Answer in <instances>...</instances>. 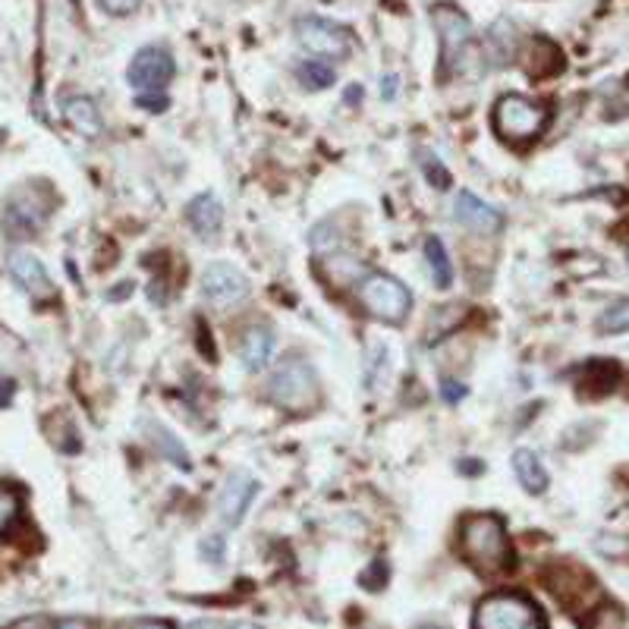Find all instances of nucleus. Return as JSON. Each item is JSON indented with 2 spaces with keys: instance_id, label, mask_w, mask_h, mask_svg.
I'll return each mask as SVG.
<instances>
[{
  "instance_id": "obj_1",
  "label": "nucleus",
  "mask_w": 629,
  "mask_h": 629,
  "mask_svg": "<svg viewBox=\"0 0 629 629\" xmlns=\"http://www.w3.org/2000/svg\"><path fill=\"white\" fill-rule=\"evenodd\" d=\"M460 554L479 573H503L513 564L507 525L494 513H472L460 523Z\"/></svg>"
},
{
  "instance_id": "obj_2",
  "label": "nucleus",
  "mask_w": 629,
  "mask_h": 629,
  "mask_svg": "<svg viewBox=\"0 0 629 629\" xmlns=\"http://www.w3.org/2000/svg\"><path fill=\"white\" fill-rule=\"evenodd\" d=\"M476 629H545L542 610L520 591H494L476 605Z\"/></svg>"
},
{
  "instance_id": "obj_3",
  "label": "nucleus",
  "mask_w": 629,
  "mask_h": 629,
  "mask_svg": "<svg viewBox=\"0 0 629 629\" xmlns=\"http://www.w3.org/2000/svg\"><path fill=\"white\" fill-rule=\"evenodd\" d=\"M551 124V110L525 95H503L494 105V132L507 142H532Z\"/></svg>"
},
{
  "instance_id": "obj_4",
  "label": "nucleus",
  "mask_w": 629,
  "mask_h": 629,
  "mask_svg": "<svg viewBox=\"0 0 629 629\" xmlns=\"http://www.w3.org/2000/svg\"><path fill=\"white\" fill-rule=\"evenodd\" d=\"M51 209H54V195L47 192L39 183H29V186H20L7 202H3V233L10 239H29L35 233L42 231L51 217Z\"/></svg>"
},
{
  "instance_id": "obj_5",
  "label": "nucleus",
  "mask_w": 629,
  "mask_h": 629,
  "mask_svg": "<svg viewBox=\"0 0 629 629\" xmlns=\"http://www.w3.org/2000/svg\"><path fill=\"white\" fill-rule=\"evenodd\" d=\"M356 296L365 312L375 314L377 321H387V324H399L413 309V294L394 274H365L356 284Z\"/></svg>"
},
{
  "instance_id": "obj_6",
  "label": "nucleus",
  "mask_w": 629,
  "mask_h": 629,
  "mask_svg": "<svg viewBox=\"0 0 629 629\" xmlns=\"http://www.w3.org/2000/svg\"><path fill=\"white\" fill-rule=\"evenodd\" d=\"M268 397L287 413H306L318 399V377L312 365L299 356L284 359L268 381Z\"/></svg>"
},
{
  "instance_id": "obj_7",
  "label": "nucleus",
  "mask_w": 629,
  "mask_h": 629,
  "mask_svg": "<svg viewBox=\"0 0 629 629\" xmlns=\"http://www.w3.org/2000/svg\"><path fill=\"white\" fill-rule=\"evenodd\" d=\"M431 22H435V32L440 35V63H444V73L450 70H460L469 51H472V22L466 13H460L457 7L450 3H438L431 10Z\"/></svg>"
},
{
  "instance_id": "obj_8",
  "label": "nucleus",
  "mask_w": 629,
  "mask_h": 629,
  "mask_svg": "<svg viewBox=\"0 0 629 629\" xmlns=\"http://www.w3.org/2000/svg\"><path fill=\"white\" fill-rule=\"evenodd\" d=\"M296 42L314 57L343 61L353 51V32L347 25H340V22L321 20V17H302L296 22Z\"/></svg>"
},
{
  "instance_id": "obj_9",
  "label": "nucleus",
  "mask_w": 629,
  "mask_h": 629,
  "mask_svg": "<svg viewBox=\"0 0 629 629\" xmlns=\"http://www.w3.org/2000/svg\"><path fill=\"white\" fill-rule=\"evenodd\" d=\"M173 73H177V63L168 51L158 44H148L132 57L126 79L136 88V98H151V95H164Z\"/></svg>"
},
{
  "instance_id": "obj_10",
  "label": "nucleus",
  "mask_w": 629,
  "mask_h": 629,
  "mask_svg": "<svg viewBox=\"0 0 629 629\" xmlns=\"http://www.w3.org/2000/svg\"><path fill=\"white\" fill-rule=\"evenodd\" d=\"M202 294L211 306H233V302H243L249 296V280H246V274L227 265V262H214L202 274Z\"/></svg>"
},
{
  "instance_id": "obj_11",
  "label": "nucleus",
  "mask_w": 629,
  "mask_h": 629,
  "mask_svg": "<svg viewBox=\"0 0 629 629\" xmlns=\"http://www.w3.org/2000/svg\"><path fill=\"white\" fill-rule=\"evenodd\" d=\"M454 221L472 233H484V236H494L503 231V214L494 205L482 202L476 192L460 189L457 199H454Z\"/></svg>"
},
{
  "instance_id": "obj_12",
  "label": "nucleus",
  "mask_w": 629,
  "mask_h": 629,
  "mask_svg": "<svg viewBox=\"0 0 629 629\" xmlns=\"http://www.w3.org/2000/svg\"><path fill=\"white\" fill-rule=\"evenodd\" d=\"M7 271L17 280V287L25 290L32 299H51L54 296V284L44 271V265L25 249H13L7 255Z\"/></svg>"
},
{
  "instance_id": "obj_13",
  "label": "nucleus",
  "mask_w": 629,
  "mask_h": 629,
  "mask_svg": "<svg viewBox=\"0 0 629 629\" xmlns=\"http://www.w3.org/2000/svg\"><path fill=\"white\" fill-rule=\"evenodd\" d=\"M258 494V482L252 479L249 472H231L227 482L221 488V498H217V510H221V520L227 525H239L246 510Z\"/></svg>"
},
{
  "instance_id": "obj_14",
  "label": "nucleus",
  "mask_w": 629,
  "mask_h": 629,
  "mask_svg": "<svg viewBox=\"0 0 629 629\" xmlns=\"http://www.w3.org/2000/svg\"><path fill=\"white\" fill-rule=\"evenodd\" d=\"M523 63L525 73L532 79H547V76H554V73L564 70V54H561V47L551 42V39H532Z\"/></svg>"
},
{
  "instance_id": "obj_15",
  "label": "nucleus",
  "mask_w": 629,
  "mask_h": 629,
  "mask_svg": "<svg viewBox=\"0 0 629 629\" xmlns=\"http://www.w3.org/2000/svg\"><path fill=\"white\" fill-rule=\"evenodd\" d=\"M63 117L66 124L73 126L76 132H83L85 139H98L105 132V124H102V114H98V105L85 95H73L63 102Z\"/></svg>"
},
{
  "instance_id": "obj_16",
  "label": "nucleus",
  "mask_w": 629,
  "mask_h": 629,
  "mask_svg": "<svg viewBox=\"0 0 629 629\" xmlns=\"http://www.w3.org/2000/svg\"><path fill=\"white\" fill-rule=\"evenodd\" d=\"M186 221L199 236H214V233L224 227V209H221V202L211 192H202V195H195L186 205Z\"/></svg>"
},
{
  "instance_id": "obj_17",
  "label": "nucleus",
  "mask_w": 629,
  "mask_h": 629,
  "mask_svg": "<svg viewBox=\"0 0 629 629\" xmlns=\"http://www.w3.org/2000/svg\"><path fill=\"white\" fill-rule=\"evenodd\" d=\"M274 353V334L271 328H265V324H255L249 328L243 340H239V359H243V365L249 369V372H258V369H265L268 365V359Z\"/></svg>"
},
{
  "instance_id": "obj_18",
  "label": "nucleus",
  "mask_w": 629,
  "mask_h": 629,
  "mask_svg": "<svg viewBox=\"0 0 629 629\" xmlns=\"http://www.w3.org/2000/svg\"><path fill=\"white\" fill-rule=\"evenodd\" d=\"M513 472H516V482L523 484L529 494H545L547 484H551L545 462L532 450H516L513 454Z\"/></svg>"
},
{
  "instance_id": "obj_19",
  "label": "nucleus",
  "mask_w": 629,
  "mask_h": 629,
  "mask_svg": "<svg viewBox=\"0 0 629 629\" xmlns=\"http://www.w3.org/2000/svg\"><path fill=\"white\" fill-rule=\"evenodd\" d=\"M148 435H151V447L164 457V460H170L177 469H183V472H189L192 469V460H189L186 447H183V440L177 438L170 428H164L161 422H148L146 425Z\"/></svg>"
},
{
  "instance_id": "obj_20",
  "label": "nucleus",
  "mask_w": 629,
  "mask_h": 629,
  "mask_svg": "<svg viewBox=\"0 0 629 629\" xmlns=\"http://www.w3.org/2000/svg\"><path fill=\"white\" fill-rule=\"evenodd\" d=\"M425 262H428V271H431L435 287L438 290H450V284H454V262H450L447 246L440 243L438 236L425 239Z\"/></svg>"
},
{
  "instance_id": "obj_21",
  "label": "nucleus",
  "mask_w": 629,
  "mask_h": 629,
  "mask_svg": "<svg viewBox=\"0 0 629 629\" xmlns=\"http://www.w3.org/2000/svg\"><path fill=\"white\" fill-rule=\"evenodd\" d=\"M22 520V494L13 484L0 482V539H10Z\"/></svg>"
},
{
  "instance_id": "obj_22",
  "label": "nucleus",
  "mask_w": 629,
  "mask_h": 629,
  "mask_svg": "<svg viewBox=\"0 0 629 629\" xmlns=\"http://www.w3.org/2000/svg\"><path fill=\"white\" fill-rule=\"evenodd\" d=\"M617 377H620L617 362H588L583 391H588V394H608L610 387L617 384Z\"/></svg>"
},
{
  "instance_id": "obj_23",
  "label": "nucleus",
  "mask_w": 629,
  "mask_h": 629,
  "mask_svg": "<svg viewBox=\"0 0 629 629\" xmlns=\"http://www.w3.org/2000/svg\"><path fill=\"white\" fill-rule=\"evenodd\" d=\"M296 76H299V83L306 85V88H312V92H321V88L334 85L337 79L334 66L324 61H302L296 66Z\"/></svg>"
},
{
  "instance_id": "obj_24",
  "label": "nucleus",
  "mask_w": 629,
  "mask_h": 629,
  "mask_svg": "<svg viewBox=\"0 0 629 629\" xmlns=\"http://www.w3.org/2000/svg\"><path fill=\"white\" fill-rule=\"evenodd\" d=\"M362 381H365V387L377 394V387L387 381V347H381L375 343L372 350H369V359H365V372H362Z\"/></svg>"
},
{
  "instance_id": "obj_25",
  "label": "nucleus",
  "mask_w": 629,
  "mask_h": 629,
  "mask_svg": "<svg viewBox=\"0 0 629 629\" xmlns=\"http://www.w3.org/2000/svg\"><path fill=\"white\" fill-rule=\"evenodd\" d=\"M598 331L601 334H627L629 331V299H620L608 306L598 318Z\"/></svg>"
},
{
  "instance_id": "obj_26",
  "label": "nucleus",
  "mask_w": 629,
  "mask_h": 629,
  "mask_svg": "<svg viewBox=\"0 0 629 629\" xmlns=\"http://www.w3.org/2000/svg\"><path fill=\"white\" fill-rule=\"evenodd\" d=\"M422 173H425V180L438 189V192H447V189L454 186L450 170L444 168V164H440V158H435V154H422Z\"/></svg>"
},
{
  "instance_id": "obj_27",
  "label": "nucleus",
  "mask_w": 629,
  "mask_h": 629,
  "mask_svg": "<svg viewBox=\"0 0 629 629\" xmlns=\"http://www.w3.org/2000/svg\"><path fill=\"white\" fill-rule=\"evenodd\" d=\"M359 583L369 588V591L384 588V583H387V564H384V561H375V564L369 566V573H362V576H359Z\"/></svg>"
},
{
  "instance_id": "obj_28",
  "label": "nucleus",
  "mask_w": 629,
  "mask_h": 629,
  "mask_svg": "<svg viewBox=\"0 0 629 629\" xmlns=\"http://www.w3.org/2000/svg\"><path fill=\"white\" fill-rule=\"evenodd\" d=\"M98 7L110 17H132L142 7V0H98Z\"/></svg>"
},
{
  "instance_id": "obj_29",
  "label": "nucleus",
  "mask_w": 629,
  "mask_h": 629,
  "mask_svg": "<svg viewBox=\"0 0 629 629\" xmlns=\"http://www.w3.org/2000/svg\"><path fill=\"white\" fill-rule=\"evenodd\" d=\"M199 551H202V557H209L211 564H221L224 561V539L221 535H209V539H202Z\"/></svg>"
},
{
  "instance_id": "obj_30",
  "label": "nucleus",
  "mask_w": 629,
  "mask_h": 629,
  "mask_svg": "<svg viewBox=\"0 0 629 629\" xmlns=\"http://www.w3.org/2000/svg\"><path fill=\"white\" fill-rule=\"evenodd\" d=\"M440 397L447 399V403H460V399L466 397V384L454 381V377H444V381H440Z\"/></svg>"
},
{
  "instance_id": "obj_31",
  "label": "nucleus",
  "mask_w": 629,
  "mask_h": 629,
  "mask_svg": "<svg viewBox=\"0 0 629 629\" xmlns=\"http://www.w3.org/2000/svg\"><path fill=\"white\" fill-rule=\"evenodd\" d=\"M591 629H623V617H620V610L605 608L598 617H595V627Z\"/></svg>"
},
{
  "instance_id": "obj_32",
  "label": "nucleus",
  "mask_w": 629,
  "mask_h": 629,
  "mask_svg": "<svg viewBox=\"0 0 629 629\" xmlns=\"http://www.w3.org/2000/svg\"><path fill=\"white\" fill-rule=\"evenodd\" d=\"M10 629H57V623H51V620H44V617H25V620L13 623Z\"/></svg>"
},
{
  "instance_id": "obj_33",
  "label": "nucleus",
  "mask_w": 629,
  "mask_h": 629,
  "mask_svg": "<svg viewBox=\"0 0 629 629\" xmlns=\"http://www.w3.org/2000/svg\"><path fill=\"white\" fill-rule=\"evenodd\" d=\"M136 105L148 107V110H154V114H158V110H164V107H168V98H164V95H151V98H136Z\"/></svg>"
},
{
  "instance_id": "obj_34",
  "label": "nucleus",
  "mask_w": 629,
  "mask_h": 629,
  "mask_svg": "<svg viewBox=\"0 0 629 629\" xmlns=\"http://www.w3.org/2000/svg\"><path fill=\"white\" fill-rule=\"evenodd\" d=\"M381 95H384L387 102L397 95V76H387V79H381Z\"/></svg>"
},
{
  "instance_id": "obj_35",
  "label": "nucleus",
  "mask_w": 629,
  "mask_h": 629,
  "mask_svg": "<svg viewBox=\"0 0 629 629\" xmlns=\"http://www.w3.org/2000/svg\"><path fill=\"white\" fill-rule=\"evenodd\" d=\"M132 629H173L168 620H139Z\"/></svg>"
},
{
  "instance_id": "obj_36",
  "label": "nucleus",
  "mask_w": 629,
  "mask_h": 629,
  "mask_svg": "<svg viewBox=\"0 0 629 629\" xmlns=\"http://www.w3.org/2000/svg\"><path fill=\"white\" fill-rule=\"evenodd\" d=\"M57 629H92V623H85V620H73V617H70V620H61Z\"/></svg>"
},
{
  "instance_id": "obj_37",
  "label": "nucleus",
  "mask_w": 629,
  "mask_h": 629,
  "mask_svg": "<svg viewBox=\"0 0 629 629\" xmlns=\"http://www.w3.org/2000/svg\"><path fill=\"white\" fill-rule=\"evenodd\" d=\"M460 469L466 472V476H479V472H482V462L466 460V462H460Z\"/></svg>"
},
{
  "instance_id": "obj_38",
  "label": "nucleus",
  "mask_w": 629,
  "mask_h": 629,
  "mask_svg": "<svg viewBox=\"0 0 629 629\" xmlns=\"http://www.w3.org/2000/svg\"><path fill=\"white\" fill-rule=\"evenodd\" d=\"M186 629H221V623H214V620H199V623H189Z\"/></svg>"
},
{
  "instance_id": "obj_39",
  "label": "nucleus",
  "mask_w": 629,
  "mask_h": 629,
  "mask_svg": "<svg viewBox=\"0 0 629 629\" xmlns=\"http://www.w3.org/2000/svg\"><path fill=\"white\" fill-rule=\"evenodd\" d=\"M362 102V85H350V92H347V102Z\"/></svg>"
},
{
  "instance_id": "obj_40",
  "label": "nucleus",
  "mask_w": 629,
  "mask_h": 629,
  "mask_svg": "<svg viewBox=\"0 0 629 629\" xmlns=\"http://www.w3.org/2000/svg\"><path fill=\"white\" fill-rule=\"evenodd\" d=\"M231 629H262V627H255V623H233Z\"/></svg>"
},
{
  "instance_id": "obj_41",
  "label": "nucleus",
  "mask_w": 629,
  "mask_h": 629,
  "mask_svg": "<svg viewBox=\"0 0 629 629\" xmlns=\"http://www.w3.org/2000/svg\"><path fill=\"white\" fill-rule=\"evenodd\" d=\"M425 629H435V627H425Z\"/></svg>"
}]
</instances>
